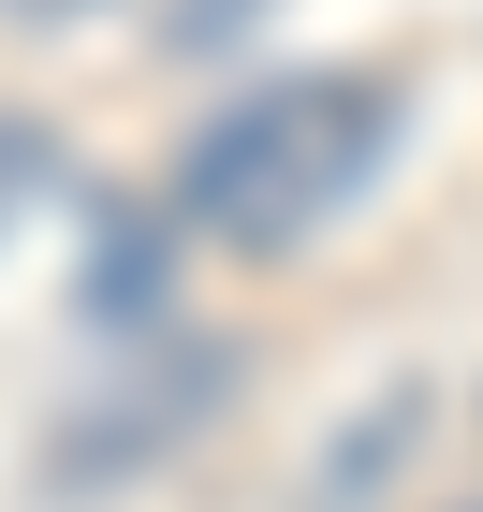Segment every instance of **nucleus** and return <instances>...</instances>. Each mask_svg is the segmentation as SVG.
<instances>
[{
	"instance_id": "obj_3",
	"label": "nucleus",
	"mask_w": 483,
	"mask_h": 512,
	"mask_svg": "<svg viewBox=\"0 0 483 512\" xmlns=\"http://www.w3.org/2000/svg\"><path fill=\"white\" fill-rule=\"evenodd\" d=\"M30 15H74V0H30Z\"/></svg>"
},
{
	"instance_id": "obj_1",
	"label": "nucleus",
	"mask_w": 483,
	"mask_h": 512,
	"mask_svg": "<svg viewBox=\"0 0 483 512\" xmlns=\"http://www.w3.org/2000/svg\"><path fill=\"white\" fill-rule=\"evenodd\" d=\"M396 147V74H279L220 103L176 161V220L220 249H308Z\"/></svg>"
},
{
	"instance_id": "obj_2",
	"label": "nucleus",
	"mask_w": 483,
	"mask_h": 512,
	"mask_svg": "<svg viewBox=\"0 0 483 512\" xmlns=\"http://www.w3.org/2000/svg\"><path fill=\"white\" fill-rule=\"evenodd\" d=\"M30 161H44V132H30V118H0V205L30 191Z\"/></svg>"
}]
</instances>
